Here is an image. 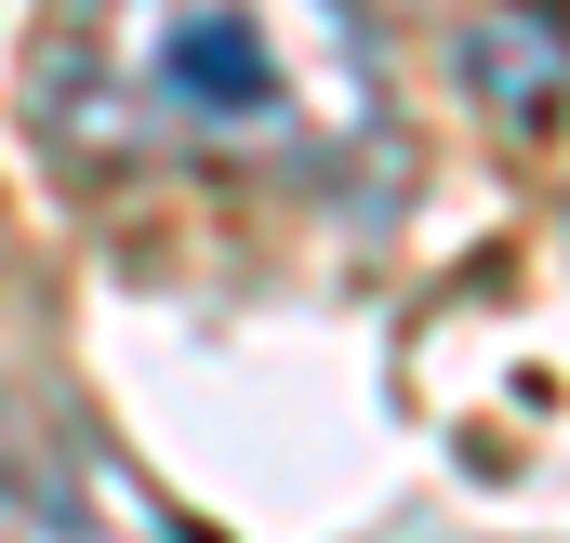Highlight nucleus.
<instances>
[{
  "mask_svg": "<svg viewBox=\"0 0 570 543\" xmlns=\"http://www.w3.org/2000/svg\"><path fill=\"white\" fill-rule=\"evenodd\" d=\"M0 491H13V437H0Z\"/></svg>",
  "mask_w": 570,
  "mask_h": 543,
  "instance_id": "7ed1b4c3",
  "label": "nucleus"
},
{
  "mask_svg": "<svg viewBox=\"0 0 570 543\" xmlns=\"http://www.w3.org/2000/svg\"><path fill=\"white\" fill-rule=\"evenodd\" d=\"M464 93H478L491 120H518V134L558 120V107H570V40H558V13H518V0L478 13V27H464Z\"/></svg>",
  "mask_w": 570,
  "mask_h": 543,
  "instance_id": "f03ea898",
  "label": "nucleus"
},
{
  "mask_svg": "<svg viewBox=\"0 0 570 543\" xmlns=\"http://www.w3.org/2000/svg\"><path fill=\"white\" fill-rule=\"evenodd\" d=\"M40 120L80 159L345 172L385 120L358 0H67Z\"/></svg>",
  "mask_w": 570,
  "mask_h": 543,
  "instance_id": "f257e3e1",
  "label": "nucleus"
}]
</instances>
